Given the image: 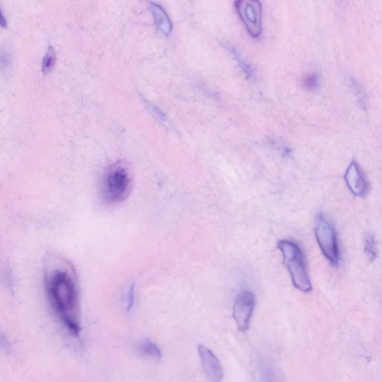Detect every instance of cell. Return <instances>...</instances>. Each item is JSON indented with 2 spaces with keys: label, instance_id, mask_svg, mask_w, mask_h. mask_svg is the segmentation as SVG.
Returning a JSON list of instances; mask_svg holds the SVG:
<instances>
[{
  "label": "cell",
  "instance_id": "14",
  "mask_svg": "<svg viewBox=\"0 0 382 382\" xmlns=\"http://www.w3.org/2000/svg\"><path fill=\"white\" fill-rule=\"evenodd\" d=\"M364 250L369 260L374 261L376 259L377 251L375 248V241L372 234H368L365 238Z\"/></svg>",
  "mask_w": 382,
  "mask_h": 382
},
{
  "label": "cell",
  "instance_id": "2",
  "mask_svg": "<svg viewBox=\"0 0 382 382\" xmlns=\"http://www.w3.org/2000/svg\"><path fill=\"white\" fill-rule=\"evenodd\" d=\"M132 189V177L125 164H113L108 169L102 183V196L107 203L116 205L127 199Z\"/></svg>",
  "mask_w": 382,
  "mask_h": 382
},
{
  "label": "cell",
  "instance_id": "9",
  "mask_svg": "<svg viewBox=\"0 0 382 382\" xmlns=\"http://www.w3.org/2000/svg\"><path fill=\"white\" fill-rule=\"evenodd\" d=\"M150 9L153 12L156 24L159 29L166 35H170L172 31V24L165 10L160 6L155 3H150Z\"/></svg>",
  "mask_w": 382,
  "mask_h": 382
},
{
  "label": "cell",
  "instance_id": "13",
  "mask_svg": "<svg viewBox=\"0 0 382 382\" xmlns=\"http://www.w3.org/2000/svg\"><path fill=\"white\" fill-rule=\"evenodd\" d=\"M228 49V50H230V52H231V53H232V55H234V58H235L236 61H237V63H238L239 65H240V67H241L242 69H243V71H244V73H246V74L247 75V76H248V78L252 77L253 76V70L252 68H251V66L249 65V64H248V62L246 61V60L243 58V55H241L240 53H239L238 50H237V49L234 48V47H226Z\"/></svg>",
  "mask_w": 382,
  "mask_h": 382
},
{
  "label": "cell",
  "instance_id": "17",
  "mask_svg": "<svg viewBox=\"0 0 382 382\" xmlns=\"http://www.w3.org/2000/svg\"><path fill=\"white\" fill-rule=\"evenodd\" d=\"M147 107H148V108L150 110V111H151L152 113L155 115V116H156V117L159 118L160 120L163 121V122H165V116H164L163 113H162V112L158 109L157 108H156L154 105L149 103V102H147Z\"/></svg>",
  "mask_w": 382,
  "mask_h": 382
},
{
  "label": "cell",
  "instance_id": "16",
  "mask_svg": "<svg viewBox=\"0 0 382 382\" xmlns=\"http://www.w3.org/2000/svg\"><path fill=\"white\" fill-rule=\"evenodd\" d=\"M304 84L308 89H314L319 84V77L317 74H310L305 78Z\"/></svg>",
  "mask_w": 382,
  "mask_h": 382
},
{
  "label": "cell",
  "instance_id": "3",
  "mask_svg": "<svg viewBox=\"0 0 382 382\" xmlns=\"http://www.w3.org/2000/svg\"><path fill=\"white\" fill-rule=\"evenodd\" d=\"M278 246L282 251L284 262L291 273L294 286L302 292L311 291L312 287L305 270L303 254L300 246L289 240H281Z\"/></svg>",
  "mask_w": 382,
  "mask_h": 382
},
{
  "label": "cell",
  "instance_id": "4",
  "mask_svg": "<svg viewBox=\"0 0 382 382\" xmlns=\"http://www.w3.org/2000/svg\"><path fill=\"white\" fill-rule=\"evenodd\" d=\"M316 237L323 254L327 258L331 265L337 266L340 261L337 234L332 224L323 215H320L317 221Z\"/></svg>",
  "mask_w": 382,
  "mask_h": 382
},
{
  "label": "cell",
  "instance_id": "10",
  "mask_svg": "<svg viewBox=\"0 0 382 382\" xmlns=\"http://www.w3.org/2000/svg\"><path fill=\"white\" fill-rule=\"evenodd\" d=\"M258 366L260 382H279L275 366L268 358L260 357Z\"/></svg>",
  "mask_w": 382,
  "mask_h": 382
},
{
  "label": "cell",
  "instance_id": "11",
  "mask_svg": "<svg viewBox=\"0 0 382 382\" xmlns=\"http://www.w3.org/2000/svg\"><path fill=\"white\" fill-rule=\"evenodd\" d=\"M137 349L141 355L151 357L156 360L162 359V352L160 348L156 343L149 339H144L139 342L137 346Z\"/></svg>",
  "mask_w": 382,
  "mask_h": 382
},
{
  "label": "cell",
  "instance_id": "19",
  "mask_svg": "<svg viewBox=\"0 0 382 382\" xmlns=\"http://www.w3.org/2000/svg\"><path fill=\"white\" fill-rule=\"evenodd\" d=\"M0 26L2 27H7V21H6L5 17L3 16V14H2L1 10H0Z\"/></svg>",
  "mask_w": 382,
  "mask_h": 382
},
{
  "label": "cell",
  "instance_id": "7",
  "mask_svg": "<svg viewBox=\"0 0 382 382\" xmlns=\"http://www.w3.org/2000/svg\"><path fill=\"white\" fill-rule=\"evenodd\" d=\"M198 352L208 378L211 382H222L224 376L223 369L217 356L211 349L202 344L198 346Z\"/></svg>",
  "mask_w": 382,
  "mask_h": 382
},
{
  "label": "cell",
  "instance_id": "1",
  "mask_svg": "<svg viewBox=\"0 0 382 382\" xmlns=\"http://www.w3.org/2000/svg\"><path fill=\"white\" fill-rule=\"evenodd\" d=\"M44 273L46 293L55 315L72 335L79 337L80 299L73 268L65 261L50 256Z\"/></svg>",
  "mask_w": 382,
  "mask_h": 382
},
{
  "label": "cell",
  "instance_id": "15",
  "mask_svg": "<svg viewBox=\"0 0 382 382\" xmlns=\"http://www.w3.org/2000/svg\"><path fill=\"white\" fill-rule=\"evenodd\" d=\"M12 64V57L10 53L5 50L1 49L0 50V69L3 71H7Z\"/></svg>",
  "mask_w": 382,
  "mask_h": 382
},
{
  "label": "cell",
  "instance_id": "8",
  "mask_svg": "<svg viewBox=\"0 0 382 382\" xmlns=\"http://www.w3.org/2000/svg\"><path fill=\"white\" fill-rule=\"evenodd\" d=\"M345 180L348 188L355 196H363L367 192V182L355 162L349 164L345 174Z\"/></svg>",
  "mask_w": 382,
  "mask_h": 382
},
{
  "label": "cell",
  "instance_id": "12",
  "mask_svg": "<svg viewBox=\"0 0 382 382\" xmlns=\"http://www.w3.org/2000/svg\"><path fill=\"white\" fill-rule=\"evenodd\" d=\"M56 54L55 49L52 46H49L47 53L43 60L42 72L44 74L50 73L54 67Z\"/></svg>",
  "mask_w": 382,
  "mask_h": 382
},
{
  "label": "cell",
  "instance_id": "18",
  "mask_svg": "<svg viewBox=\"0 0 382 382\" xmlns=\"http://www.w3.org/2000/svg\"><path fill=\"white\" fill-rule=\"evenodd\" d=\"M0 346L5 348V349L9 346V341H8L6 337L2 334H0Z\"/></svg>",
  "mask_w": 382,
  "mask_h": 382
},
{
  "label": "cell",
  "instance_id": "6",
  "mask_svg": "<svg viewBox=\"0 0 382 382\" xmlns=\"http://www.w3.org/2000/svg\"><path fill=\"white\" fill-rule=\"evenodd\" d=\"M256 305V297L252 293L243 291L237 294L233 307V318L240 331H247Z\"/></svg>",
  "mask_w": 382,
  "mask_h": 382
},
{
  "label": "cell",
  "instance_id": "5",
  "mask_svg": "<svg viewBox=\"0 0 382 382\" xmlns=\"http://www.w3.org/2000/svg\"><path fill=\"white\" fill-rule=\"evenodd\" d=\"M237 13L250 35L257 38L262 33V5L254 0H241L235 4Z\"/></svg>",
  "mask_w": 382,
  "mask_h": 382
}]
</instances>
